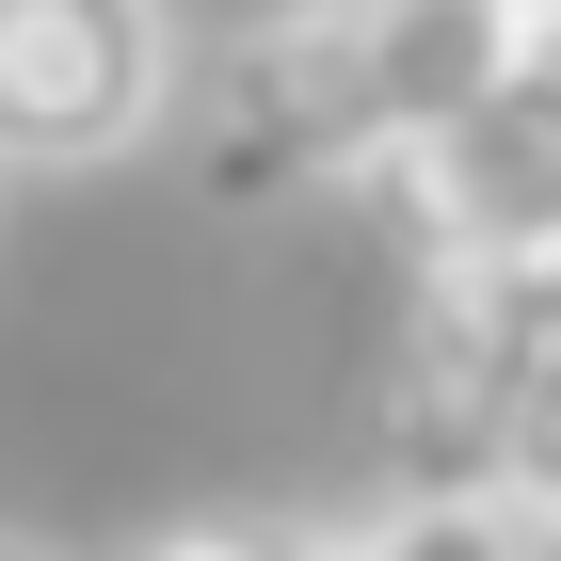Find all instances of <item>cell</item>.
<instances>
[{"label":"cell","instance_id":"obj_4","mask_svg":"<svg viewBox=\"0 0 561 561\" xmlns=\"http://www.w3.org/2000/svg\"><path fill=\"white\" fill-rule=\"evenodd\" d=\"M321 561H546V529L514 497H386V514L321 529Z\"/></svg>","mask_w":561,"mask_h":561},{"label":"cell","instance_id":"obj_9","mask_svg":"<svg viewBox=\"0 0 561 561\" xmlns=\"http://www.w3.org/2000/svg\"><path fill=\"white\" fill-rule=\"evenodd\" d=\"M514 16H529V33H546V16H561V0H514Z\"/></svg>","mask_w":561,"mask_h":561},{"label":"cell","instance_id":"obj_6","mask_svg":"<svg viewBox=\"0 0 561 561\" xmlns=\"http://www.w3.org/2000/svg\"><path fill=\"white\" fill-rule=\"evenodd\" d=\"M145 561H321V529H273V514H193V529H161Z\"/></svg>","mask_w":561,"mask_h":561},{"label":"cell","instance_id":"obj_8","mask_svg":"<svg viewBox=\"0 0 561 561\" xmlns=\"http://www.w3.org/2000/svg\"><path fill=\"white\" fill-rule=\"evenodd\" d=\"M0 561H65V546H33V529H0Z\"/></svg>","mask_w":561,"mask_h":561},{"label":"cell","instance_id":"obj_7","mask_svg":"<svg viewBox=\"0 0 561 561\" xmlns=\"http://www.w3.org/2000/svg\"><path fill=\"white\" fill-rule=\"evenodd\" d=\"M514 81H529V96H546V113H561V16H546V33L514 48Z\"/></svg>","mask_w":561,"mask_h":561},{"label":"cell","instance_id":"obj_5","mask_svg":"<svg viewBox=\"0 0 561 561\" xmlns=\"http://www.w3.org/2000/svg\"><path fill=\"white\" fill-rule=\"evenodd\" d=\"M514 514L561 529V257L529 273V401H514Z\"/></svg>","mask_w":561,"mask_h":561},{"label":"cell","instance_id":"obj_2","mask_svg":"<svg viewBox=\"0 0 561 561\" xmlns=\"http://www.w3.org/2000/svg\"><path fill=\"white\" fill-rule=\"evenodd\" d=\"M193 113L176 0H0V176H113Z\"/></svg>","mask_w":561,"mask_h":561},{"label":"cell","instance_id":"obj_3","mask_svg":"<svg viewBox=\"0 0 561 561\" xmlns=\"http://www.w3.org/2000/svg\"><path fill=\"white\" fill-rule=\"evenodd\" d=\"M386 225H401L417 273H529V257H561V113L529 81L466 96L433 145L386 161Z\"/></svg>","mask_w":561,"mask_h":561},{"label":"cell","instance_id":"obj_1","mask_svg":"<svg viewBox=\"0 0 561 561\" xmlns=\"http://www.w3.org/2000/svg\"><path fill=\"white\" fill-rule=\"evenodd\" d=\"M529 16L514 0H273L241 48L193 65V193L209 209H273L321 176H386L401 145H433L466 96L514 81Z\"/></svg>","mask_w":561,"mask_h":561}]
</instances>
